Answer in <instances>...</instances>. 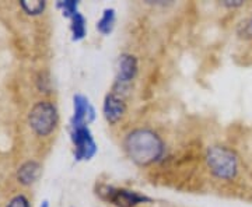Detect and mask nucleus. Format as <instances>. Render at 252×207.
<instances>
[{
	"mask_svg": "<svg viewBox=\"0 0 252 207\" xmlns=\"http://www.w3.org/2000/svg\"><path fill=\"white\" fill-rule=\"evenodd\" d=\"M115 24V10L114 9H105L102 13V17L99 18L97 23V30L101 34L108 35L109 32L114 30Z\"/></svg>",
	"mask_w": 252,
	"mask_h": 207,
	"instance_id": "nucleus-10",
	"label": "nucleus"
},
{
	"mask_svg": "<svg viewBox=\"0 0 252 207\" xmlns=\"http://www.w3.org/2000/svg\"><path fill=\"white\" fill-rule=\"evenodd\" d=\"M72 35L73 41H80L86 36V18L80 13L72 18Z\"/></svg>",
	"mask_w": 252,
	"mask_h": 207,
	"instance_id": "nucleus-11",
	"label": "nucleus"
},
{
	"mask_svg": "<svg viewBox=\"0 0 252 207\" xmlns=\"http://www.w3.org/2000/svg\"><path fill=\"white\" fill-rule=\"evenodd\" d=\"M7 207H30V205H28L27 199L20 195V196H16V198L11 199Z\"/></svg>",
	"mask_w": 252,
	"mask_h": 207,
	"instance_id": "nucleus-14",
	"label": "nucleus"
},
{
	"mask_svg": "<svg viewBox=\"0 0 252 207\" xmlns=\"http://www.w3.org/2000/svg\"><path fill=\"white\" fill-rule=\"evenodd\" d=\"M108 199L119 207H133L139 203L150 200L149 198H146L137 192H133V190L112 189V188L108 189Z\"/></svg>",
	"mask_w": 252,
	"mask_h": 207,
	"instance_id": "nucleus-7",
	"label": "nucleus"
},
{
	"mask_svg": "<svg viewBox=\"0 0 252 207\" xmlns=\"http://www.w3.org/2000/svg\"><path fill=\"white\" fill-rule=\"evenodd\" d=\"M72 140L76 147L74 157L77 161L91 160L97 153V144L94 142L90 129L87 126L72 127Z\"/></svg>",
	"mask_w": 252,
	"mask_h": 207,
	"instance_id": "nucleus-4",
	"label": "nucleus"
},
{
	"mask_svg": "<svg viewBox=\"0 0 252 207\" xmlns=\"http://www.w3.org/2000/svg\"><path fill=\"white\" fill-rule=\"evenodd\" d=\"M41 175V165L35 161H28L23 164L18 170V180L23 185L34 183Z\"/></svg>",
	"mask_w": 252,
	"mask_h": 207,
	"instance_id": "nucleus-9",
	"label": "nucleus"
},
{
	"mask_svg": "<svg viewBox=\"0 0 252 207\" xmlns=\"http://www.w3.org/2000/svg\"><path fill=\"white\" fill-rule=\"evenodd\" d=\"M206 161L210 171L220 179H233L238 170L237 155L227 147L221 146L209 148Z\"/></svg>",
	"mask_w": 252,
	"mask_h": 207,
	"instance_id": "nucleus-2",
	"label": "nucleus"
},
{
	"mask_svg": "<svg viewBox=\"0 0 252 207\" xmlns=\"http://www.w3.org/2000/svg\"><path fill=\"white\" fill-rule=\"evenodd\" d=\"M39 207H49V205H48V202H42V205Z\"/></svg>",
	"mask_w": 252,
	"mask_h": 207,
	"instance_id": "nucleus-15",
	"label": "nucleus"
},
{
	"mask_svg": "<svg viewBox=\"0 0 252 207\" xmlns=\"http://www.w3.org/2000/svg\"><path fill=\"white\" fill-rule=\"evenodd\" d=\"M58 7L62 9V13L64 17L73 18L79 11H77V1L74 0H66V1H59Z\"/></svg>",
	"mask_w": 252,
	"mask_h": 207,
	"instance_id": "nucleus-13",
	"label": "nucleus"
},
{
	"mask_svg": "<svg viewBox=\"0 0 252 207\" xmlns=\"http://www.w3.org/2000/svg\"><path fill=\"white\" fill-rule=\"evenodd\" d=\"M21 7L30 16H38L45 9V1H42V0H23Z\"/></svg>",
	"mask_w": 252,
	"mask_h": 207,
	"instance_id": "nucleus-12",
	"label": "nucleus"
},
{
	"mask_svg": "<svg viewBox=\"0 0 252 207\" xmlns=\"http://www.w3.org/2000/svg\"><path fill=\"white\" fill-rule=\"evenodd\" d=\"M58 123V111L48 101L36 102L30 112V125L36 135H49Z\"/></svg>",
	"mask_w": 252,
	"mask_h": 207,
	"instance_id": "nucleus-3",
	"label": "nucleus"
},
{
	"mask_svg": "<svg viewBox=\"0 0 252 207\" xmlns=\"http://www.w3.org/2000/svg\"><path fill=\"white\" fill-rule=\"evenodd\" d=\"M127 155L139 165H149L162 155L164 146L161 139L149 129H136L125 140Z\"/></svg>",
	"mask_w": 252,
	"mask_h": 207,
	"instance_id": "nucleus-1",
	"label": "nucleus"
},
{
	"mask_svg": "<svg viewBox=\"0 0 252 207\" xmlns=\"http://www.w3.org/2000/svg\"><path fill=\"white\" fill-rule=\"evenodd\" d=\"M117 81H115V92L126 91L129 83L135 79L137 73V60L132 55H121L117 62Z\"/></svg>",
	"mask_w": 252,
	"mask_h": 207,
	"instance_id": "nucleus-5",
	"label": "nucleus"
},
{
	"mask_svg": "<svg viewBox=\"0 0 252 207\" xmlns=\"http://www.w3.org/2000/svg\"><path fill=\"white\" fill-rule=\"evenodd\" d=\"M74 112L72 118V127L74 126H87L95 118V111L93 108L89 98L84 95H74L73 98Z\"/></svg>",
	"mask_w": 252,
	"mask_h": 207,
	"instance_id": "nucleus-6",
	"label": "nucleus"
},
{
	"mask_svg": "<svg viewBox=\"0 0 252 207\" xmlns=\"http://www.w3.org/2000/svg\"><path fill=\"white\" fill-rule=\"evenodd\" d=\"M125 102L117 94H108L104 101V117L109 123H117L125 115Z\"/></svg>",
	"mask_w": 252,
	"mask_h": 207,
	"instance_id": "nucleus-8",
	"label": "nucleus"
}]
</instances>
